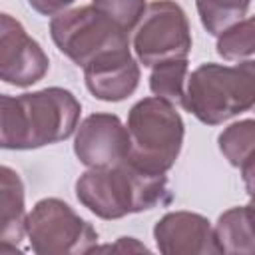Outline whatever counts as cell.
I'll return each instance as SVG.
<instances>
[{
    "instance_id": "cell-1",
    "label": "cell",
    "mask_w": 255,
    "mask_h": 255,
    "mask_svg": "<svg viewBox=\"0 0 255 255\" xmlns=\"http://www.w3.org/2000/svg\"><path fill=\"white\" fill-rule=\"evenodd\" d=\"M82 106L64 88L52 86L22 96L0 98V145L38 149L68 139L80 124Z\"/></svg>"
},
{
    "instance_id": "cell-2",
    "label": "cell",
    "mask_w": 255,
    "mask_h": 255,
    "mask_svg": "<svg viewBox=\"0 0 255 255\" xmlns=\"http://www.w3.org/2000/svg\"><path fill=\"white\" fill-rule=\"evenodd\" d=\"M78 201L100 219H120L171 201L165 173H151L129 157L110 167H88L76 181Z\"/></svg>"
},
{
    "instance_id": "cell-3",
    "label": "cell",
    "mask_w": 255,
    "mask_h": 255,
    "mask_svg": "<svg viewBox=\"0 0 255 255\" xmlns=\"http://www.w3.org/2000/svg\"><path fill=\"white\" fill-rule=\"evenodd\" d=\"M183 108L207 126L255 112V60L235 66L201 64L187 78Z\"/></svg>"
},
{
    "instance_id": "cell-4",
    "label": "cell",
    "mask_w": 255,
    "mask_h": 255,
    "mask_svg": "<svg viewBox=\"0 0 255 255\" xmlns=\"http://www.w3.org/2000/svg\"><path fill=\"white\" fill-rule=\"evenodd\" d=\"M183 120L173 104L153 96L135 102L128 114L129 159L145 171H169L183 145Z\"/></svg>"
},
{
    "instance_id": "cell-5",
    "label": "cell",
    "mask_w": 255,
    "mask_h": 255,
    "mask_svg": "<svg viewBox=\"0 0 255 255\" xmlns=\"http://www.w3.org/2000/svg\"><path fill=\"white\" fill-rule=\"evenodd\" d=\"M50 36L56 48L82 68L104 52L129 48V34L94 4L52 16Z\"/></svg>"
},
{
    "instance_id": "cell-6",
    "label": "cell",
    "mask_w": 255,
    "mask_h": 255,
    "mask_svg": "<svg viewBox=\"0 0 255 255\" xmlns=\"http://www.w3.org/2000/svg\"><path fill=\"white\" fill-rule=\"evenodd\" d=\"M26 235L38 255L92 253L98 245V231L58 197H44L32 207Z\"/></svg>"
},
{
    "instance_id": "cell-7",
    "label": "cell",
    "mask_w": 255,
    "mask_h": 255,
    "mask_svg": "<svg viewBox=\"0 0 255 255\" xmlns=\"http://www.w3.org/2000/svg\"><path fill=\"white\" fill-rule=\"evenodd\" d=\"M133 50L145 68L185 60L191 52V32L183 8L173 0L151 2L135 28Z\"/></svg>"
},
{
    "instance_id": "cell-8",
    "label": "cell",
    "mask_w": 255,
    "mask_h": 255,
    "mask_svg": "<svg viewBox=\"0 0 255 255\" xmlns=\"http://www.w3.org/2000/svg\"><path fill=\"white\" fill-rule=\"evenodd\" d=\"M50 70L42 46L10 14L0 16V78L18 88L40 82Z\"/></svg>"
},
{
    "instance_id": "cell-9",
    "label": "cell",
    "mask_w": 255,
    "mask_h": 255,
    "mask_svg": "<svg viewBox=\"0 0 255 255\" xmlns=\"http://www.w3.org/2000/svg\"><path fill=\"white\" fill-rule=\"evenodd\" d=\"M128 126L116 114H92L76 129L74 153L86 167H110L129 157Z\"/></svg>"
},
{
    "instance_id": "cell-10",
    "label": "cell",
    "mask_w": 255,
    "mask_h": 255,
    "mask_svg": "<svg viewBox=\"0 0 255 255\" xmlns=\"http://www.w3.org/2000/svg\"><path fill=\"white\" fill-rule=\"evenodd\" d=\"M157 251L163 255H215L221 253L215 229L207 217L193 211H169L153 227Z\"/></svg>"
},
{
    "instance_id": "cell-11",
    "label": "cell",
    "mask_w": 255,
    "mask_h": 255,
    "mask_svg": "<svg viewBox=\"0 0 255 255\" xmlns=\"http://www.w3.org/2000/svg\"><path fill=\"white\" fill-rule=\"evenodd\" d=\"M84 80L90 94L102 102H122L139 84V66L129 48L110 50L84 66Z\"/></svg>"
},
{
    "instance_id": "cell-12",
    "label": "cell",
    "mask_w": 255,
    "mask_h": 255,
    "mask_svg": "<svg viewBox=\"0 0 255 255\" xmlns=\"http://www.w3.org/2000/svg\"><path fill=\"white\" fill-rule=\"evenodd\" d=\"M24 183L8 165L0 167V253L16 251L26 235Z\"/></svg>"
},
{
    "instance_id": "cell-13",
    "label": "cell",
    "mask_w": 255,
    "mask_h": 255,
    "mask_svg": "<svg viewBox=\"0 0 255 255\" xmlns=\"http://www.w3.org/2000/svg\"><path fill=\"white\" fill-rule=\"evenodd\" d=\"M213 229L221 253L255 255V207L241 205L223 211Z\"/></svg>"
},
{
    "instance_id": "cell-14",
    "label": "cell",
    "mask_w": 255,
    "mask_h": 255,
    "mask_svg": "<svg viewBox=\"0 0 255 255\" xmlns=\"http://www.w3.org/2000/svg\"><path fill=\"white\" fill-rule=\"evenodd\" d=\"M187 72H189L187 58L157 64L153 66L149 76V90L153 92V96L183 108L185 90H187Z\"/></svg>"
},
{
    "instance_id": "cell-15",
    "label": "cell",
    "mask_w": 255,
    "mask_h": 255,
    "mask_svg": "<svg viewBox=\"0 0 255 255\" xmlns=\"http://www.w3.org/2000/svg\"><path fill=\"white\" fill-rule=\"evenodd\" d=\"M249 6L251 0H195L201 26L211 36H219L223 30L243 20Z\"/></svg>"
},
{
    "instance_id": "cell-16",
    "label": "cell",
    "mask_w": 255,
    "mask_h": 255,
    "mask_svg": "<svg viewBox=\"0 0 255 255\" xmlns=\"http://www.w3.org/2000/svg\"><path fill=\"white\" fill-rule=\"evenodd\" d=\"M219 151L233 165L241 167L255 153V120H239L227 126L219 137Z\"/></svg>"
},
{
    "instance_id": "cell-17",
    "label": "cell",
    "mask_w": 255,
    "mask_h": 255,
    "mask_svg": "<svg viewBox=\"0 0 255 255\" xmlns=\"http://www.w3.org/2000/svg\"><path fill=\"white\" fill-rule=\"evenodd\" d=\"M217 54L223 60H243L255 54V16L243 18L217 36Z\"/></svg>"
},
{
    "instance_id": "cell-18",
    "label": "cell",
    "mask_w": 255,
    "mask_h": 255,
    "mask_svg": "<svg viewBox=\"0 0 255 255\" xmlns=\"http://www.w3.org/2000/svg\"><path fill=\"white\" fill-rule=\"evenodd\" d=\"M92 4L120 24L128 34L137 28L147 6L145 0H92Z\"/></svg>"
},
{
    "instance_id": "cell-19",
    "label": "cell",
    "mask_w": 255,
    "mask_h": 255,
    "mask_svg": "<svg viewBox=\"0 0 255 255\" xmlns=\"http://www.w3.org/2000/svg\"><path fill=\"white\" fill-rule=\"evenodd\" d=\"M137 253V251H149L143 243H139L133 237H120L114 245H96L92 253Z\"/></svg>"
},
{
    "instance_id": "cell-20",
    "label": "cell",
    "mask_w": 255,
    "mask_h": 255,
    "mask_svg": "<svg viewBox=\"0 0 255 255\" xmlns=\"http://www.w3.org/2000/svg\"><path fill=\"white\" fill-rule=\"evenodd\" d=\"M76 0H28V4L42 16H56L64 10H68V6H72Z\"/></svg>"
},
{
    "instance_id": "cell-21",
    "label": "cell",
    "mask_w": 255,
    "mask_h": 255,
    "mask_svg": "<svg viewBox=\"0 0 255 255\" xmlns=\"http://www.w3.org/2000/svg\"><path fill=\"white\" fill-rule=\"evenodd\" d=\"M241 169V177L245 183V191L251 199H255V153L239 167Z\"/></svg>"
}]
</instances>
